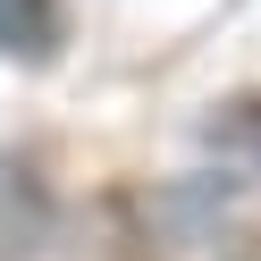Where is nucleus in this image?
<instances>
[{
  "instance_id": "f257e3e1",
  "label": "nucleus",
  "mask_w": 261,
  "mask_h": 261,
  "mask_svg": "<svg viewBox=\"0 0 261 261\" xmlns=\"http://www.w3.org/2000/svg\"><path fill=\"white\" fill-rule=\"evenodd\" d=\"M0 42L25 59H51L59 42V0H0Z\"/></svg>"
},
{
  "instance_id": "f03ea898",
  "label": "nucleus",
  "mask_w": 261,
  "mask_h": 261,
  "mask_svg": "<svg viewBox=\"0 0 261 261\" xmlns=\"http://www.w3.org/2000/svg\"><path fill=\"white\" fill-rule=\"evenodd\" d=\"M236 261H261V236H244V244H236Z\"/></svg>"
}]
</instances>
